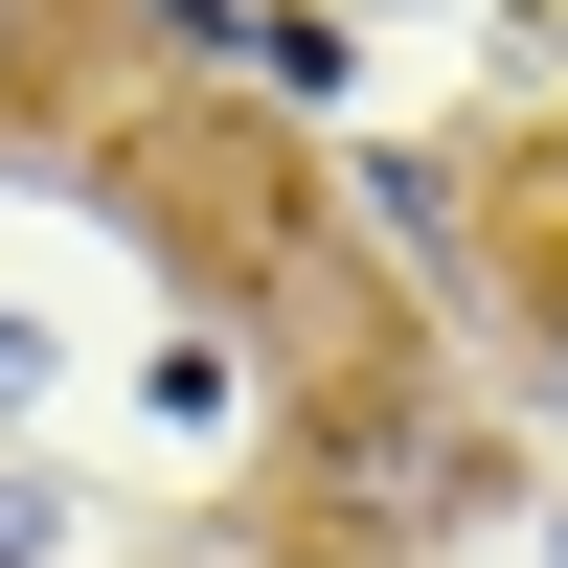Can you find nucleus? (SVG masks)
<instances>
[{
    "mask_svg": "<svg viewBox=\"0 0 568 568\" xmlns=\"http://www.w3.org/2000/svg\"><path fill=\"white\" fill-rule=\"evenodd\" d=\"M546 364H568V273H546Z\"/></svg>",
    "mask_w": 568,
    "mask_h": 568,
    "instance_id": "f257e3e1",
    "label": "nucleus"
},
{
    "mask_svg": "<svg viewBox=\"0 0 568 568\" xmlns=\"http://www.w3.org/2000/svg\"><path fill=\"white\" fill-rule=\"evenodd\" d=\"M0 69H23V45H0Z\"/></svg>",
    "mask_w": 568,
    "mask_h": 568,
    "instance_id": "f03ea898",
    "label": "nucleus"
}]
</instances>
